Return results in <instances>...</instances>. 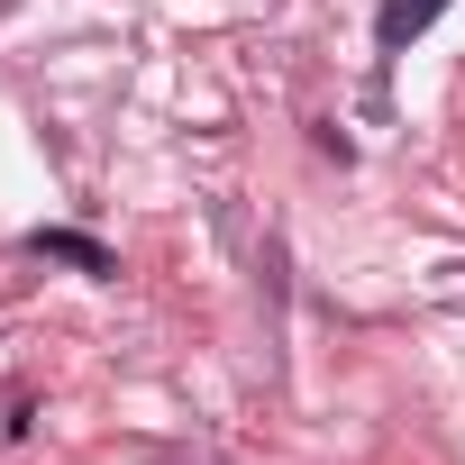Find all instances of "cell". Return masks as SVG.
I'll use <instances>...</instances> for the list:
<instances>
[{
    "instance_id": "6da1fadb",
    "label": "cell",
    "mask_w": 465,
    "mask_h": 465,
    "mask_svg": "<svg viewBox=\"0 0 465 465\" xmlns=\"http://www.w3.org/2000/svg\"><path fill=\"white\" fill-rule=\"evenodd\" d=\"M438 10H447V0H383V10H374V46H383V55H401Z\"/></svg>"
},
{
    "instance_id": "7a4b0ae2",
    "label": "cell",
    "mask_w": 465,
    "mask_h": 465,
    "mask_svg": "<svg viewBox=\"0 0 465 465\" xmlns=\"http://www.w3.org/2000/svg\"><path fill=\"white\" fill-rule=\"evenodd\" d=\"M28 247H37V256H64V265H83V274H110V247H92V238H74V228H37Z\"/></svg>"
}]
</instances>
